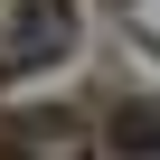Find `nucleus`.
<instances>
[{"label": "nucleus", "mask_w": 160, "mask_h": 160, "mask_svg": "<svg viewBox=\"0 0 160 160\" xmlns=\"http://www.w3.org/2000/svg\"><path fill=\"white\" fill-rule=\"evenodd\" d=\"M75 47V0H10L0 19V75H38Z\"/></svg>", "instance_id": "f257e3e1"}, {"label": "nucleus", "mask_w": 160, "mask_h": 160, "mask_svg": "<svg viewBox=\"0 0 160 160\" xmlns=\"http://www.w3.org/2000/svg\"><path fill=\"white\" fill-rule=\"evenodd\" d=\"M113 141H122V151H160V113H151V104H122V113H113Z\"/></svg>", "instance_id": "f03ea898"}]
</instances>
